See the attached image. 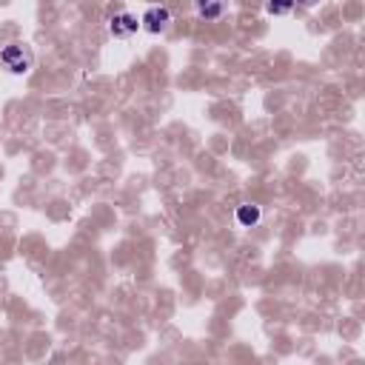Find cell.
Instances as JSON below:
<instances>
[{
	"label": "cell",
	"instance_id": "cell-1",
	"mask_svg": "<svg viewBox=\"0 0 365 365\" xmlns=\"http://www.w3.org/2000/svg\"><path fill=\"white\" fill-rule=\"evenodd\" d=\"M0 66L11 74H29L31 66H34V54L26 43H9L3 51H0Z\"/></svg>",
	"mask_w": 365,
	"mask_h": 365
},
{
	"label": "cell",
	"instance_id": "cell-2",
	"mask_svg": "<svg viewBox=\"0 0 365 365\" xmlns=\"http://www.w3.org/2000/svg\"><path fill=\"white\" fill-rule=\"evenodd\" d=\"M168 23H171V14H168L165 6H148V9L143 11V17H140V29H145V31H151V34L165 31Z\"/></svg>",
	"mask_w": 365,
	"mask_h": 365
},
{
	"label": "cell",
	"instance_id": "cell-3",
	"mask_svg": "<svg viewBox=\"0 0 365 365\" xmlns=\"http://www.w3.org/2000/svg\"><path fill=\"white\" fill-rule=\"evenodd\" d=\"M137 29H140V20L131 14V11H117L111 20H108V31L114 34V37H131V34H137Z\"/></svg>",
	"mask_w": 365,
	"mask_h": 365
},
{
	"label": "cell",
	"instance_id": "cell-4",
	"mask_svg": "<svg viewBox=\"0 0 365 365\" xmlns=\"http://www.w3.org/2000/svg\"><path fill=\"white\" fill-rule=\"evenodd\" d=\"M194 9L202 20H220L225 14V0H194Z\"/></svg>",
	"mask_w": 365,
	"mask_h": 365
},
{
	"label": "cell",
	"instance_id": "cell-5",
	"mask_svg": "<svg viewBox=\"0 0 365 365\" xmlns=\"http://www.w3.org/2000/svg\"><path fill=\"white\" fill-rule=\"evenodd\" d=\"M237 222H240L242 228H251V225H257V222H259V205L242 202V205L237 208Z\"/></svg>",
	"mask_w": 365,
	"mask_h": 365
},
{
	"label": "cell",
	"instance_id": "cell-6",
	"mask_svg": "<svg viewBox=\"0 0 365 365\" xmlns=\"http://www.w3.org/2000/svg\"><path fill=\"white\" fill-rule=\"evenodd\" d=\"M265 9H268V14L282 17V14H288L294 9V0H265Z\"/></svg>",
	"mask_w": 365,
	"mask_h": 365
},
{
	"label": "cell",
	"instance_id": "cell-7",
	"mask_svg": "<svg viewBox=\"0 0 365 365\" xmlns=\"http://www.w3.org/2000/svg\"><path fill=\"white\" fill-rule=\"evenodd\" d=\"M294 3H302V6H314L317 0H294Z\"/></svg>",
	"mask_w": 365,
	"mask_h": 365
}]
</instances>
